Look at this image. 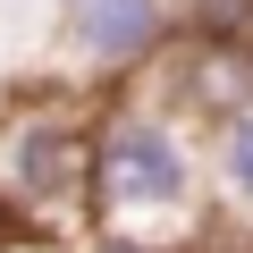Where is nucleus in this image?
<instances>
[{
    "label": "nucleus",
    "instance_id": "0eeeda50",
    "mask_svg": "<svg viewBox=\"0 0 253 253\" xmlns=\"http://www.w3.org/2000/svg\"><path fill=\"white\" fill-rule=\"evenodd\" d=\"M84 253H169V245H144V236H84Z\"/></svg>",
    "mask_w": 253,
    "mask_h": 253
},
{
    "label": "nucleus",
    "instance_id": "423d86ee",
    "mask_svg": "<svg viewBox=\"0 0 253 253\" xmlns=\"http://www.w3.org/2000/svg\"><path fill=\"white\" fill-rule=\"evenodd\" d=\"M0 253H84V236L34 228V219H0Z\"/></svg>",
    "mask_w": 253,
    "mask_h": 253
},
{
    "label": "nucleus",
    "instance_id": "20e7f679",
    "mask_svg": "<svg viewBox=\"0 0 253 253\" xmlns=\"http://www.w3.org/2000/svg\"><path fill=\"white\" fill-rule=\"evenodd\" d=\"M203 177H211V219L253 236V101L203 118Z\"/></svg>",
    "mask_w": 253,
    "mask_h": 253
},
{
    "label": "nucleus",
    "instance_id": "39448f33",
    "mask_svg": "<svg viewBox=\"0 0 253 253\" xmlns=\"http://www.w3.org/2000/svg\"><path fill=\"white\" fill-rule=\"evenodd\" d=\"M177 34L186 42H253V0H186Z\"/></svg>",
    "mask_w": 253,
    "mask_h": 253
},
{
    "label": "nucleus",
    "instance_id": "7ed1b4c3",
    "mask_svg": "<svg viewBox=\"0 0 253 253\" xmlns=\"http://www.w3.org/2000/svg\"><path fill=\"white\" fill-rule=\"evenodd\" d=\"M177 51V0H59L51 59L76 84H135Z\"/></svg>",
    "mask_w": 253,
    "mask_h": 253
},
{
    "label": "nucleus",
    "instance_id": "f03ea898",
    "mask_svg": "<svg viewBox=\"0 0 253 253\" xmlns=\"http://www.w3.org/2000/svg\"><path fill=\"white\" fill-rule=\"evenodd\" d=\"M84 169H93V118L76 101H34L0 135V203L34 228H84Z\"/></svg>",
    "mask_w": 253,
    "mask_h": 253
},
{
    "label": "nucleus",
    "instance_id": "f257e3e1",
    "mask_svg": "<svg viewBox=\"0 0 253 253\" xmlns=\"http://www.w3.org/2000/svg\"><path fill=\"white\" fill-rule=\"evenodd\" d=\"M203 126L177 101H118L93 110V169H84V236H144L194 253L211 236Z\"/></svg>",
    "mask_w": 253,
    "mask_h": 253
}]
</instances>
